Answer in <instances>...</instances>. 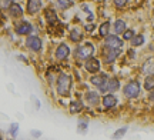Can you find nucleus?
Here are the masks:
<instances>
[{
    "label": "nucleus",
    "mask_w": 154,
    "mask_h": 140,
    "mask_svg": "<svg viewBox=\"0 0 154 140\" xmlns=\"http://www.w3.org/2000/svg\"><path fill=\"white\" fill-rule=\"evenodd\" d=\"M9 13H10V16L13 17H20L23 14V10L20 5H17V3H13V5L9 7Z\"/></svg>",
    "instance_id": "11"
},
{
    "label": "nucleus",
    "mask_w": 154,
    "mask_h": 140,
    "mask_svg": "<svg viewBox=\"0 0 154 140\" xmlns=\"http://www.w3.org/2000/svg\"><path fill=\"white\" fill-rule=\"evenodd\" d=\"M86 29H87V30H90V32H91V30H93V29H94V26H93V24H90V26H88V24H87V26H86Z\"/></svg>",
    "instance_id": "29"
},
{
    "label": "nucleus",
    "mask_w": 154,
    "mask_h": 140,
    "mask_svg": "<svg viewBox=\"0 0 154 140\" xmlns=\"http://www.w3.org/2000/svg\"><path fill=\"white\" fill-rule=\"evenodd\" d=\"M114 30H116V33H124L126 32V23L123 22V20H117L114 24Z\"/></svg>",
    "instance_id": "18"
},
{
    "label": "nucleus",
    "mask_w": 154,
    "mask_h": 140,
    "mask_svg": "<svg viewBox=\"0 0 154 140\" xmlns=\"http://www.w3.org/2000/svg\"><path fill=\"white\" fill-rule=\"evenodd\" d=\"M114 3L117 7H124L127 5V0H114Z\"/></svg>",
    "instance_id": "27"
},
{
    "label": "nucleus",
    "mask_w": 154,
    "mask_h": 140,
    "mask_svg": "<svg viewBox=\"0 0 154 140\" xmlns=\"http://www.w3.org/2000/svg\"><path fill=\"white\" fill-rule=\"evenodd\" d=\"M138 93H140V84L137 82H130V83H127L124 86V95L128 99H134V97H137Z\"/></svg>",
    "instance_id": "3"
},
{
    "label": "nucleus",
    "mask_w": 154,
    "mask_h": 140,
    "mask_svg": "<svg viewBox=\"0 0 154 140\" xmlns=\"http://www.w3.org/2000/svg\"><path fill=\"white\" fill-rule=\"evenodd\" d=\"M143 70H144L146 73H147V74H154V57L149 59L147 62L144 63Z\"/></svg>",
    "instance_id": "14"
},
{
    "label": "nucleus",
    "mask_w": 154,
    "mask_h": 140,
    "mask_svg": "<svg viewBox=\"0 0 154 140\" xmlns=\"http://www.w3.org/2000/svg\"><path fill=\"white\" fill-rule=\"evenodd\" d=\"M83 109V103L80 100H74L70 104V113H79Z\"/></svg>",
    "instance_id": "17"
},
{
    "label": "nucleus",
    "mask_w": 154,
    "mask_h": 140,
    "mask_svg": "<svg viewBox=\"0 0 154 140\" xmlns=\"http://www.w3.org/2000/svg\"><path fill=\"white\" fill-rule=\"evenodd\" d=\"M40 9H42V2L40 0H29L27 2V10L30 14L37 13Z\"/></svg>",
    "instance_id": "8"
},
{
    "label": "nucleus",
    "mask_w": 154,
    "mask_h": 140,
    "mask_svg": "<svg viewBox=\"0 0 154 140\" xmlns=\"http://www.w3.org/2000/svg\"><path fill=\"white\" fill-rule=\"evenodd\" d=\"M69 53H70L69 46L67 45H60L59 47H57V50H56V56H57V59L63 60V59H66V57L69 56Z\"/></svg>",
    "instance_id": "10"
},
{
    "label": "nucleus",
    "mask_w": 154,
    "mask_h": 140,
    "mask_svg": "<svg viewBox=\"0 0 154 140\" xmlns=\"http://www.w3.org/2000/svg\"><path fill=\"white\" fill-rule=\"evenodd\" d=\"M86 100L90 103V104H97L100 101V97H99V95L96 93V92H88V93H86Z\"/></svg>",
    "instance_id": "12"
},
{
    "label": "nucleus",
    "mask_w": 154,
    "mask_h": 140,
    "mask_svg": "<svg viewBox=\"0 0 154 140\" xmlns=\"http://www.w3.org/2000/svg\"><path fill=\"white\" fill-rule=\"evenodd\" d=\"M99 69H100V63L97 59H93V57H90L87 60V63H86V70L90 73H96V72H99Z\"/></svg>",
    "instance_id": "7"
},
{
    "label": "nucleus",
    "mask_w": 154,
    "mask_h": 140,
    "mask_svg": "<svg viewBox=\"0 0 154 140\" xmlns=\"http://www.w3.org/2000/svg\"><path fill=\"white\" fill-rule=\"evenodd\" d=\"M131 42H133V45L134 46H141L144 43V37L141 36V34H136V36L131 39Z\"/></svg>",
    "instance_id": "23"
},
{
    "label": "nucleus",
    "mask_w": 154,
    "mask_h": 140,
    "mask_svg": "<svg viewBox=\"0 0 154 140\" xmlns=\"http://www.w3.org/2000/svg\"><path fill=\"white\" fill-rule=\"evenodd\" d=\"M116 103H117V99L111 95H107L104 99H103V104H104L106 109H110V107L116 106Z\"/></svg>",
    "instance_id": "13"
},
{
    "label": "nucleus",
    "mask_w": 154,
    "mask_h": 140,
    "mask_svg": "<svg viewBox=\"0 0 154 140\" xmlns=\"http://www.w3.org/2000/svg\"><path fill=\"white\" fill-rule=\"evenodd\" d=\"M26 43H27L29 47H30L32 50H34V51L40 50V47H42V40L38 39V37H36V36H29Z\"/></svg>",
    "instance_id": "6"
},
{
    "label": "nucleus",
    "mask_w": 154,
    "mask_h": 140,
    "mask_svg": "<svg viewBox=\"0 0 154 140\" xmlns=\"http://www.w3.org/2000/svg\"><path fill=\"white\" fill-rule=\"evenodd\" d=\"M44 14H46V19H47V22L49 23H56L57 22V16H56L54 10H51V9H47V10L44 11Z\"/></svg>",
    "instance_id": "16"
},
{
    "label": "nucleus",
    "mask_w": 154,
    "mask_h": 140,
    "mask_svg": "<svg viewBox=\"0 0 154 140\" xmlns=\"http://www.w3.org/2000/svg\"><path fill=\"white\" fill-rule=\"evenodd\" d=\"M72 87V77L69 74H60L57 80V93L60 96H69Z\"/></svg>",
    "instance_id": "1"
},
{
    "label": "nucleus",
    "mask_w": 154,
    "mask_h": 140,
    "mask_svg": "<svg viewBox=\"0 0 154 140\" xmlns=\"http://www.w3.org/2000/svg\"><path fill=\"white\" fill-rule=\"evenodd\" d=\"M109 27H110V23L109 22H104L101 26H100V36H107V33H109Z\"/></svg>",
    "instance_id": "22"
},
{
    "label": "nucleus",
    "mask_w": 154,
    "mask_h": 140,
    "mask_svg": "<svg viewBox=\"0 0 154 140\" xmlns=\"http://www.w3.org/2000/svg\"><path fill=\"white\" fill-rule=\"evenodd\" d=\"M144 86H146V89L147 90H153L154 89V74H150L149 77H146Z\"/></svg>",
    "instance_id": "20"
},
{
    "label": "nucleus",
    "mask_w": 154,
    "mask_h": 140,
    "mask_svg": "<svg viewBox=\"0 0 154 140\" xmlns=\"http://www.w3.org/2000/svg\"><path fill=\"white\" fill-rule=\"evenodd\" d=\"M106 46H107V49H119L120 50L123 42L117 36H106Z\"/></svg>",
    "instance_id": "5"
},
{
    "label": "nucleus",
    "mask_w": 154,
    "mask_h": 140,
    "mask_svg": "<svg viewBox=\"0 0 154 140\" xmlns=\"http://www.w3.org/2000/svg\"><path fill=\"white\" fill-rule=\"evenodd\" d=\"M57 3L60 6L61 9H69L70 6H72V2L70 0H57Z\"/></svg>",
    "instance_id": "25"
},
{
    "label": "nucleus",
    "mask_w": 154,
    "mask_h": 140,
    "mask_svg": "<svg viewBox=\"0 0 154 140\" xmlns=\"http://www.w3.org/2000/svg\"><path fill=\"white\" fill-rule=\"evenodd\" d=\"M83 37V34L80 33V30H72V33H70V39L73 40V42H80Z\"/></svg>",
    "instance_id": "21"
},
{
    "label": "nucleus",
    "mask_w": 154,
    "mask_h": 140,
    "mask_svg": "<svg viewBox=\"0 0 154 140\" xmlns=\"http://www.w3.org/2000/svg\"><path fill=\"white\" fill-rule=\"evenodd\" d=\"M91 83H93L94 86H97L100 92H107V90H109V80H107V76H106V74H100V76L91 77Z\"/></svg>",
    "instance_id": "4"
},
{
    "label": "nucleus",
    "mask_w": 154,
    "mask_h": 140,
    "mask_svg": "<svg viewBox=\"0 0 154 140\" xmlns=\"http://www.w3.org/2000/svg\"><path fill=\"white\" fill-rule=\"evenodd\" d=\"M126 132H127V127H121V129H119L114 135H113V137H114V139H120V137H123V136L126 135Z\"/></svg>",
    "instance_id": "24"
},
{
    "label": "nucleus",
    "mask_w": 154,
    "mask_h": 140,
    "mask_svg": "<svg viewBox=\"0 0 154 140\" xmlns=\"http://www.w3.org/2000/svg\"><path fill=\"white\" fill-rule=\"evenodd\" d=\"M120 89V82L117 79H110L109 80V90L110 92H116V90Z\"/></svg>",
    "instance_id": "19"
},
{
    "label": "nucleus",
    "mask_w": 154,
    "mask_h": 140,
    "mask_svg": "<svg viewBox=\"0 0 154 140\" xmlns=\"http://www.w3.org/2000/svg\"><path fill=\"white\" fill-rule=\"evenodd\" d=\"M16 32L19 34H27L32 32V24L29 22H20L16 26Z\"/></svg>",
    "instance_id": "9"
},
{
    "label": "nucleus",
    "mask_w": 154,
    "mask_h": 140,
    "mask_svg": "<svg viewBox=\"0 0 154 140\" xmlns=\"http://www.w3.org/2000/svg\"><path fill=\"white\" fill-rule=\"evenodd\" d=\"M150 100H154V89H153V92H151V95H150Z\"/></svg>",
    "instance_id": "30"
},
{
    "label": "nucleus",
    "mask_w": 154,
    "mask_h": 140,
    "mask_svg": "<svg viewBox=\"0 0 154 140\" xmlns=\"http://www.w3.org/2000/svg\"><path fill=\"white\" fill-rule=\"evenodd\" d=\"M11 5H13V3H11V0H3V9H6V7H10Z\"/></svg>",
    "instance_id": "28"
},
{
    "label": "nucleus",
    "mask_w": 154,
    "mask_h": 140,
    "mask_svg": "<svg viewBox=\"0 0 154 140\" xmlns=\"http://www.w3.org/2000/svg\"><path fill=\"white\" fill-rule=\"evenodd\" d=\"M16 129H17V126H16V124H13V127H11V132L14 133V132H16Z\"/></svg>",
    "instance_id": "31"
},
{
    "label": "nucleus",
    "mask_w": 154,
    "mask_h": 140,
    "mask_svg": "<svg viewBox=\"0 0 154 140\" xmlns=\"http://www.w3.org/2000/svg\"><path fill=\"white\" fill-rule=\"evenodd\" d=\"M123 37H124L126 40L133 39V37H134V32H133V30H126V32H124V34H123Z\"/></svg>",
    "instance_id": "26"
},
{
    "label": "nucleus",
    "mask_w": 154,
    "mask_h": 140,
    "mask_svg": "<svg viewBox=\"0 0 154 140\" xmlns=\"http://www.w3.org/2000/svg\"><path fill=\"white\" fill-rule=\"evenodd\" d=\"M119 53H120V50H119V49H111L110 51H107V53H106V60H107L109 63L114 62L116 57L119 56Z\"/></svg>",
    "instance_id": "15"
},
{
    "label": "nucleus",
    "mask_w": 154,
    "mask_h": 140,
    "mask_svg": "<svg viewBox=\"0 0 154 140\" xmlns=\"http://www.w3.org/2000/svg\"><path fill=\"white\" fill-rule=\"evenodd\" d=\"M93 53H94L93 45L91 43H86V45L80 46L76 50V57H79V59H90Z\"/></svg>",
    "instance_id": "2"
}]
</instances>
